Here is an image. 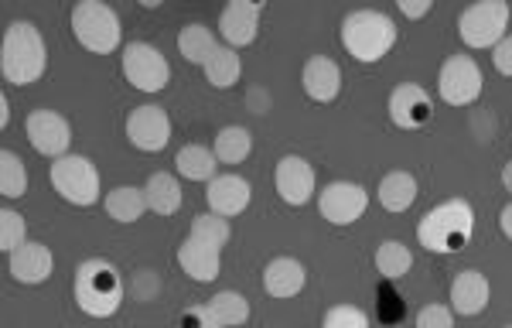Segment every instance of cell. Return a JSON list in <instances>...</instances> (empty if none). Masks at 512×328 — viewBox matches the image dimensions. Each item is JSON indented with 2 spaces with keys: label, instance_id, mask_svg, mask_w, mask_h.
Wrapping results in <instances>:
<instances>
[{
  "label": "cell",
  "instance_id": "cell-16",
  "mask_svg": "<svg viewBox=\"0 0 512 328\" xmlns=\"http://www.w3.org/2000/svg\"><path fill=\"white\" fill-rule=\"evenodd\" d=\"M492 301V284L482 270H461L451 281V311L461 318H475L489 308Z\"/></svg>",
  "mask_w": 512,
  "mask_h": 328
},
{
  "label": "cell",
  "instance_id": "cell-26",
  "mask_svg": "<svg viewBox=\"0 0 512 328\" xmlns=\"http://www.w3.org/2000/svg\"><path fill=\"white\" fill-rule=\"evenodd\" d=\"M202 69H205V82H209L212 89H233L239 76H243V59L236 55V48L219 45Z\"/></svg>",
  "mask_w": 512,
  "mask_h": 328
},
{
  "label": "cell",
  "instance_id": "cell-22",
  "mask_svg": "<svg viewBox=\"0 0 512 328\" xmlns=\"http://www.w3.org/2000/svg\"><path fill=\"white\" fill-rule=\"evenodd\" d=\"M417 195H420V188L410 171H390L376 188V199L386 212H407L410 205L417 202Z\"/></svg>",
  "mask_w": 512,
  "mask_h": 328
},
{
  "label": "cell",
  "instance_id": "cell-11",
  "mask_svg": "<svg viewBox=\"0 0 512 328\" xmlns=\"http://www.w3.org/2000/svg\"><path fill=\"white\" fill-rule=\"evenodd\" d=\"M24 134H28L31 147L41 154V158H52L59 161L69 154V144H72V127L62 113L55 110H35L28 113L24 120Z\"/></svg>",
  "mask_w": 512,
  "mask_h": 328
},
{
  "label": "cell",
  "instance_id": "cell-23",
  "mask_svg": "<svg viewBox=\"0 0 512 328\" xmlns=\"http://www.w3.org/2000/svg\"><path fill=\"white\" fill-rule=\"evenodd\" d=\"M175 168L188 182H212L219 171V158H216V151L205 144H185L175 158Z\"/></svg>",
  "mask_w": 512,
  "mask_h": 328
},
{
  "label": "cell",
  "instance_id": "cell-28",
  "mask_svg": "<svg viewBox=\"0 0 512 328\" xmlns=\"http://www.w3.org/2000/svg\"><path fill=\"white\" fill-rule=\"evenodd\" d=\"M410 267H414V253H410L407 243L383 240L376 246V270L386 277V281H400Z\"/></svg>",
  "mask_w": 512,
  "mask_h": 328
},
{
  "label": "cell",
  "instance_id": "cell-15",
  "mask_svg": "<svg viewBox=\"0 0 512 328\" xmlns=\"http://www.w3.org/2000/svg\"><path fill=\"white\" fill-rule=\"evenodd\" d=\"M274 185H277V195L287 205H308L311 195H315L318 178H315V168H311L301 154H287V158L277 161Z\"/></svg>",
  "mask_w": 512,
  "mask_h": 328
},
{
  "label": "cell",
  "instance_id": "cell-41",
  "mask_svg": "<svg viewBox=\"0 0 512 328\" xmlns=\"http://www.w3.org/2000/svg\"><path fill=\"white\" fill-rule=\"evenodd\" d=\"M502 185H506L509 192H512V161L506 164V168H502Z\"/></svg>",
  "mask_w": 512,
  "mask_h": 328
},
{
  "label": "cell",
  "instance_id": "cell-25",
  "mask_svg": "<svg viewBox=\"0 0 512 328\" xmlns=\"http://www.w3.org/2000/svg\"><path fill=\"white\" fill-rule=\"evenodd\" d=\"M103 209L110 212V219H117V223H137L144 212H151L147 209L144 188H134V185H120V188H113V192H106Z\"/></svg>",
  "mask_w": 512,
  "mask_h": 328
},
{
  "label": "cell",
  "instance_id": "cell-34",
  "mask_svg": "<svg viewBox=\"0 0 512 328\" xmlns=\"http://www.w3.org/2000/svg\"><path fill=\"white\" fill-rule=\"evenodd\" d=\"M321 328H369V315L355 305H335L325 311Z\"/></svg>",
  "mask_w": 512,
  "mask_h": 328
},
{
  "label": "cell",
  "instance_id": "cell-2",
  "mask_svg": "<svg viewBox=\"0 0 512 328\" xmlns=\"http://www.w3.org/2000/svg\"><path fill=\"white\" fill-rule=\"evenodd\" d=\"M123 277L120 270L103 257L82 260L76 270V281H72V298L82 315L89 318H113L123 305Z\"/></svg>",
  "mask_w": 512,
  "mask_h": 328
},
{
  "label": "cell",
  "instance_id": "cell-35",
  "mask_svg": "<svg viewBox=\"0 0 512 328\" xmlns=\"http://www.w3.org/2000/svg\"><path fill=\"white\" fill-rule=\"evenodd\" d=\"M417 328H454V311L448 305H424L417 311Z\"/></svg>",
  "mask_w": 512,
  "mask_h": 328
},
{
  "label": "cell",
  "instance_id": "cell-1",
  "mask_svg": "<svg viewBox=\"0 0 512 328\" xmlns=\"http://www.w3.org/2000/svg\"><path fill=\"white\" fill-rule=\"evenodd\" d=\"M472 236H475V209L468 199H448L434 205L417 223V243L427 253H437V257L461 253L472 243Z\"/></svg>",
  "mask_w": 512,
  "mask_h": 328
},
{
  "label": "cell",
  "instance_id": "cell-39",
  "mask_svg": "<svg viewBox=\"0 0 512 328\" xmlns=\"http://www.w3.org/2000/svg\"><path fill=\"white\" fill-rule=\"evenodd\" d=\"M499 229H502V236H506V240L512 243V202L499 212Z\"/></svg>",
  "mask_w": 512,
  "mask_h": 328
},
{
  "label": "cell",
  "instance_id": "cell-20",
  "mask_svg": "<svg viewBox=\"0 0 512 328\" xmlns=\"http://www.w3.org/2000/svg\"><path fill=\"white\" fill-rule=\"evenodd\" d=\"M175 257H178V267L198 284H212L219 277V270H222V250H219V246L198 243V240H192V236L178 243Z\"/></svg>",
  "mask_w": 512,
  "mask_h": 328
},
{
  "label": "cell",
  "instance_id": "cell-6",
  "mask_svg": "<svg viewBox=\"0 0 512 328\" xmlns=\"http://www.w3.org/2000/svg\"><path fill=\"white\" fill-rule=\"evenodd\" d=\"M48 178H52L55 192H59L69 205H79V209L96 205L99 195H103V185H99V168L86 158V154H65V158L52 161Z\"/></svg>",
  "mask_w": 512,
  "mask_h": 328
},
{
  "label": "cell",
  "instance_id": "cell-31",
  "mask_svg": "<svg viewBox=\"0 0 512 328\" xmlns=\"http://www.w3.org/2000/svg\"><path fill=\"white\" fill-rule=\"evenodd\" d=\"M0 195L4 199H21L28 195V168L14 151L0 154Z\"/></svg>",
  "mask_w": 512,
  "mask_h": 328
},
{
  "label": "cell",
  "instance_id": "cell-37",
  "mask_svg": "<svg viewBox=\"0 0 512 328\" xmlns=\"http://www.w3.org/2000/svg\"><path fill=\"white\" fill-rule=\"evenodd\" d=\"M492 65H495V72H499V76L512 79V35H506L499 45L492 48Z\"/></svg>",
  "mask_w": 512,
  "mask_h": 328
},
{
  "label": "cell",
  "instance_id": "cell-17",
  "mask_svg": "<svg viewBox=\"0 0 512 328\" xmlns=\"http://www.w3.org/2000/svg\"><path fill=\"white\" fill-rule=\"evenodd\" d=\"M7 270L18 284H45L55 270V257L45 243L28 240L24 246H18L14 253H7Z\"/></svg>",
  "mask_w": 512,
  "mask_h": 328
},
{
  "label": "cell",
  "instance_id": "cell-32",
  "mask_svg": "<svg viewBox=\"0 0 512 328\" xmlns=\"http://www.w3.org/2000/svg\"><path fill=\"white\" fill-rule=\"evenodd\" d=\"M192 240L198 243H209V246H226L229 243V236H233V229H229V219H222L216 216V212H202V216H195L192 219Z\"/></svg>",
  "mask_w": 512,
  "mask_h": 328
},
{
  "label": "cell",
  "instance_id": "cell-18",
  "mask_svg": "<svg viewBox=\"0 0 512 328\" xmlns=\"http://www.w3.org/2000/svg\"><path fill=\"white\" fill-rule=\"evenodd\" d=\"M253 188L246 178L239 175H216L205 188V202H209V212H216L222 219H233L239 212L250 209Z\"/></svg>",
  "mask_w": 512,
  "mask_h": 328
},
{
  "label": "cell",
  "instance_id": "cell-29",
  "mask_svg": "<svg viewBox=\"0 0 512 328\" xmlns=\"http://www.w3.org/2000/svg\"><path fill=\"white\" fill-rule=\"evenodd\" d=\"M212 151H216L219 164H243L246 158H250V151H253L250 130H246V127H222L216 134Z\"/></svg>",
  "mask_w": 512,
  "mask_h": 328
},
{
  "label": "cell",
  "instance_id": "cell-7",
  "mask_svg": "<svg viewBox=\"0 0 512 328\" xmlns=\"http://www.w3.org/2000/svg\"><path fill=\"white\" fill-rule=\"evenodd\" d=\"M512 7L506 0H478V4L465 7L458 18V35L468 48H495L509 35Z\"/></svg>",
  "mask_w": 512,
  "mask_h": 328
},
{
  "label": "cell",
  "instance_id": "cell-9",
  "mask_svg": "<svg viewBox=\"0 0 512 328\" xmlns=\"http://www.w3.org/2000/svg\"><path fill=\"white\" fill-rule=\"evenodd\" d=\"M482 69L472 55H451L437 72V96L448 106H472L482 96Z\"/></svg>",
  "mask_w": 512,
  "mask_h": 328
},
{
  "label": "cell",
  "instance_id": "cell-24",
  "mask_svg": "<svg viewBox=\"0 0 512 328\" xmlns=\"http://www.w3.org/2000/svg\"><path fill=\"white\" fill-rule=\"evenodd\" d=\"M144 195H147V209L158 212V216H175L181 209V185L168 171H154L144 185Z\"/></svg>",
  "mask_w": 512,
  "mask_h": 328
},
{
  "label": "cell",
  "instance_id": "cell-27",
  "mask_svg": "<svg viewBox=\"0 0 512 328\" xmlns=\"http://www.w3.org/2000/svg\"><path fill=\"white\" fill-rule=\"evenodd\" d=\"M219 48L216 35H212V28H205V24H185V28L178 31V52L185 62L192 65H205L209 62V55Z\"/></svg>",
  "mask_w": 512,
  "mask_h": 328
},
{
  "label": "cell",
  "instance_id": "cell-12",
  "mask_svg": "<svg viewBox=\"0 0 512 328\" xmlns=\"http://www.w3.org/2000/svg\"><path fill=\"white\" fill-rule=\"evenodd\" d=\"M127 137H130V144L144 154L164 151L171 141V117L154 103L137 106V110H130V117H127Z\"/></svg>",
  "mask_w": 512,
  "mask_h": 328
},
{
  "label": "cell",
  "instance_id": "cell-38",
  "mask_svg": "<svg viewBox=\"0 0 512 328\" xmlns=\"http://www.w3.org/2000/svg\"><path fill=\"white\" fill-rule=\"evenodd\" d=\"M400 11H403V18L417 21L434 11V0H400Z\"/></svg>",
  "mask_w": 512,
  "mask_h": 328
},
{
  "label": "cell",
  "instance_id": "cell-40",
  "mask_svg": "<svg viewBox=\"0 0 512 328\" xmlns=\"http://www.w3.org/2000/svg\"><path fill=\"white\" fill-rule=\"evenodd\" d=\"M11 123V103H7V96H0V127H7Z\"/></svg>",
  "mask_w": 512,
  "mask_h": 328
},
{
  "label": "cell",
  "instance_id": "cell-42",
  "mask_svg": "<svg viewBox=\"0 0 512 328\" xmlns=\"http://www.w3.org/2000/svg\"><path fill=\"white\" fill-rule=\"evenodd\" d=\"M502 328H512V325H502Z\"/></svg>",
  "mask_w": 512,
  "mask_h": 328
},
{
  "label": "cell",
  "instance_id": "cell-14",
  "mask_svg": "<svg viewBox=\"0 0 512 328\" xmlns=\"http://www.w3.org/2000/svg\"><path fill=\"white\" fill-rule=\"evenodd\" d=\"M260 14L263 4L256 0H233L219 14V35L229 48H246L260 35Z\"/></svg>",
  "mask_w": 512,
  "mask_h": 328
},
{
  "label": "cell",
  "instance_id": "cell-21",
  "mask_svg": "<svg viewBox=\"0 0 512 328\" xmlns=\"http://www.w3.org/2000/svg\"><path fill=\"white\" fill-rule=\"evenodd\" d=\"M304 284H308V270L294 257H274L267 264V270H263V291L277 301H287V298H294V294H301Z\"/></svg>",
  "mask_w": 512,
  "mask_h": 328
},
{
  "label": "cell",
  "instance_id": "cell-3",
  "mask_svg": "<svg viewBox=\"0 0 512 328\" xmlns=\"http://www.w3.org/2000/svg\"><path fill=\"white\" fill-rule=\"evenodd\" d=\"M48 69V48L41 31L31 21H14L4 31L0 45V72L11 86H31L45 76Z\"/></svg>",
  "mask_w": 512,
  "mask_h": 328
},
{
  "label": "cell",
  "instance_id": "cell-8",
  "mask_svg": "<svg viewBox=\"0 0 512 328\" xmlns=\"http://www.w3.org/2000/svg\"><path fill=\"white\" fill-rule=\"evenodd\" d=\"M120 65H123V76H127V82L134 89H140V93H161L171 79L168 59H164L154 45H147V41H130V45L123 48Z\"/></svg>",
  "mask_w": 512,
  "mask_h": 328
},
{
  "label": "cell",
  "instance_id": "cell-10",
  "mask_svg": "<svg viewBox=\"0 0 512 328\" xmlns=\"http://www.w3.org/2000/svg\"><path fill=\"white\" fill-rule=\"evenodd\" d=\"M318 209H321V219H328L332 226H352L366 216L369 192L359 182H332L321 188Z\"/></svg>",
  "mask_w": 512,
  "mask_h": 328
},
{
  "label": "cell",
  "instance_id": "cell-36",
  "mask_svg": "<svg viewBox=\"0 0 512 328\" xmlns=\"http://www.w3.org/2000/svg\"><path fill=\"white\" fill-rule=\"evenodd\" d=\"M178 328H222V325L216 322V315L209 311V305H195V308L181 311Z\"/></svg>",
  "mask_w": 512,
  "mask_h": 328
},
{
  "label": "cell",
  "instance_id": "cell-13",
  "mask_svg": "<svg viewBox=\"0 0 512 328\" xmlns=\"http://www.w3.org/2000/svg\"><path fill=\"white\" fill-rule=\"evenodd\" d=\"M390 120L393 127L400 130H420L434 120V103H431V93L417 82H400V86L390 93Z\"/></svg>",
  "mask_w": 512,
  "mask_h": 328
},
{
  "label": "cell",
  "instance_id": "cell-30",
  "mask_svg": "<svg viewBox=\"0 0 512 328\" xmlns=\"http://www.w3.org/2000/svg\"><path fill=\"white\" fill-rule=\"evenodd\" d=\"M209 311L216 315V322L222 328H239V325L250 322V301H246L239 291H219V294H212Z\"/></svg>",
  "mask_w": 512,
  "mask_h": 328
},
{
  "label": "cell",
  "instance_id": "cell-19",
  "mask_svg": "<svg viewBox=\"0 0 512 328\" xmlns=\"http://www.w3.org/2000/svg\"><path fill=\"white\" fill-rule=\"evenodd\" d=\"M301 86H304V93H308V100L335 103L338 93H342V69H338V62H332L328 55H311V59L304 62Z\"/></svg>",
  "mask_w": 512,
  "mask_h": 328
},
{
  "label": "cell",
  "instance_id": "cell-33",
  "mask_svg": "<svg viewBox=\"0 0 512 328\" xmlns=\"http://www.w3.org/2000/svg\"><path fill=\"white\" fill-rule=\"evenodd\" d=\"M24 243H28V223H24V216L14 209H4L0 212V250L14 253Z\"/></svg>",
  "mask_w": 512,
  "mask_h": 328
},
{
  "label": "cell",
  "instance_id": "cell-4",
  "mask_svg": "<svg viewBox=\"0 0 512 328\" xmlns=\"http://www.w3.org/2000/svg\"><path fill=\"white\" fill-rule=\"evenodd\" d=\"M338 38H342V48L355 62L373 65L393 52L396 24L393 18H386L383 11H352V14H345Z\"/></svg>",
  "mask_w": 512,
  "mask_h": 328
},
{
  "label": "cell",
  "instance_id": "cell-5",
  "mask_svg": "<svg viewBox=\"0 0 512 328\" xmlns=\"http://www.w3.org/2000/svg\"><path fill=\"white\" fill-rule=\"evenodd\" d=\"M72 35L86 52L93 55H110L120 48V18L110 4L103 0H82L72 7Z\"/></svg>",
  "mask_w": 512,
  "mask_h": 328
}]
</instances>
